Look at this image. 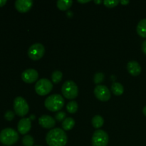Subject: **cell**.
Here are the masks:
<instances>
[{
  "mask_svg": "<svg viewBox=\"0 0 146 146\" xmlns=\"http://www.w3.org/2000/svg\"><path fill=\"white\" fill-rule=\"evenodd\" d=\"M143 114L146 116V106L144 107L143 109Z\"/></svg>",
  "mask_w": 146,
  "mask_h": 146,
  "instance_id": "cell-31",
  "label": "cell"
},
{
  "mask_svg": "<svg viewBox=\"0 0 146 146\" xmlns=\"http://www.w3.org/2000/svg\"><path fill=\"white\" fill-rule=\"evenodd\" d=\"M15 116V113H14L11 111H7L4 114V118L9 121H12Z\"/></svg>",
  "mask_w": 146,
  "mask_h": 146,
  "instance_id": "cell-25",
  "label": "cell"
},
{
  "mask_svg": "<svg viewBox=\"0 0 146 146\" xmlns=\"http://www.w3.org/2000/svg\"><path fill=\"white\" fill-rule=\"evenodd\" d=\"M61 92L63 96L67 99H74L78 96V88L75 82L73 81H67L63 84Z\"/></svg>",
  "mask_w": 146,
  "mask_h": 146,
  "instance_id": "cell-4",
  "label": "cell"
},
{
  "mask_svg": "<svg viewBox=\"0 0 146 146\" xmlns=\"http://www.w3.org/2000/svg\"><path fill=\"white\" fill-rule=\"evenodd\" d=\"M38 78V71L33 68H29L25 70L21 74V78L23 81L27 84H32L35 82Z\"/></svg>",
  "mask_w": 146,
  "mask_h": 146,
  "instance_id": "cell-10",
  "label": "cell"
},
{
  "mask_svg": "<svg viewBox=\"0 0 146 146\" xmlns=\"http://www.w3.org/2000/svg\"><path fill=\"white\" fill-rule=\"evenodd\" d=\"M19 134L13 128H7L0 133V141L4 145L10 146L14 145L19 141Z\"/></svg>",
  "mask_w": 146,
  "mask_h": 146,
  "instance_id": "cell-3",
  "label": "cell"
},
{
  "mask_svg": "<svg viewBox=\"0 0 146 146\" xmlns=\"http://www.w3.org/2000/svg\"><path fill=\"white\" fill-rule=\"evenodd\" d=\"M14 109L17 115L22 117L28 113L29 106L24 98L18 96L16 97L14 101Z\"/></svg>",
  "mask_w": 146,
  "mask_h": 146,
  "instance_id": "cell-5",
  "label": "cell"
},
{
  "mask_svg": "<svg viewBox=\"0 0 146 146\" xmlns=\"http://www.w3.org/2000/svg\"><path fill=\"white\" fill-rule=\"evenodd\" d=\"M120 2L121 3V4H123V5H127L128 4H129V1H128V0H122V1H121Z\"/></svg>",
  "mask_w": 146,
  "mask_h": 146,
  "instance_id": "cell-29",
  "label": "cell"
},
{
  "mask_svg": "<svg viewBox=\"0 0 146 146\" xmlns=\"http://www.w3.org/2000/svg\"><path fill=\"white\" fill-rule=\"evenodd\" d=\"M94 94L97 99L101 101H108L111 98V92L106 86H96L94 89Z\"/></svg>",
  "mask_w": 146,
  "mask_h": 146,
  "instance_id": "cell-9",
  "label": "cell"
},
{
  "mask_svg": "<svg viewBox=\"0 0 146 146\" xmlns=\"http://www.w3.org/2000/svg\"><path fill=\"white\" fill-rule=\"evenodd\" d=\"M33 5L31 0H17L15 1V8L21 13H26L29 11Z\"/></svg>",
  "mask_w": 146,
  "mask_h": 146,
  "instance_id": "cell-11",
  "label": "cell"
},
{
  "mask_svg": "<svg viewBox=\"0 0 146 146\" xmlns=\"http://www.w3.org/2000/svg\"><path fill=\"white\" fill-rule=\"evenodd\" d=\"M66 114L65 112L61 111V112H58L56 114L55 118L58 121H64L66 119Z\"/></svg>",
  "mask_w": 146,
  "mask_h": 146,
  "instance_id": "cell-26",
  "label": "cell"
},
{
  "mask_svg": "<svg viewBox=\"0 0 146 146\" xmlns=\"http://www.w3.org/2000/svg\"><path fill=\"white\" fill-rule=\"evenodd\" d=\"M45 54V48L40 43H36L31 45L28 50V56L31 59L38 61L42 58Z\"/></svg>",
  "mask_w": 146,
  "mask_h": 146,
  "instance_id": "cell-7",
  "label": "cell"
},
{
  "mask_svg": "<svg viewBox=\"0 0 146 146\" xmlns=\"http://www.w3.org/2000/svg\"><path fill=\"white\" fill-rule=\"evenodd\" d=\"M75 125V121L74 118L68 117L62 122V128L64 131H68L72 129Z\"/></svg>",
  "mask_w": 146,
  "mask_h": 146,
  "instance_id": "cell-17",
  "label": "cell"
},
{
  "mask_svg": "<svg viewBox=\"0 0 146 146\" xmlns=\"http://www.w3.org/2000/svg\"><path fill=\"white\" fill-rule=\"evenodd\" d=\"M44 106L48 111L56 112L64 107V99L60 94H53L46 98Z\"/></svg>",
  "mask_w": 146,
  "mask_h": 146,
  "instance_id": "cell-2",
  "label": "cell"
},
{
  "mask_svg": "<svg viewBox=\"0 0 146 146\" xmlns=\"http://www.w3.org/2000/svg\"><path fill=\"white\" fill-rule=\"evenodd\" d=\"M38 123L43 128L50 129L54 128L56 124V121L50 115H43L38 118Z\"/></svg>",
  "mask_w": 146,
  "mask_h": 146,
  "instance_id": "cell-12",
  "label": "cell"
},
{
  "mask_svg": "<svg viewBox=\"0 0 146 146\" xmlns=\"http://www.w3.org/2000/svg\"><path fill=\"white\" fill-rule=\"evenodd\" d=\"M94 2L96 3V4H101V3H102V1H97V0H95V1H94Z\"/></svg>",
  "mask_w": 146,
  "mask_h": 146,
  "instance_id": "cell-32",
  "label": "cell"
},
{
  "mask_svg": "<svg viewBox=\"0 0 146 146\" xmlns=\"http://www.w3.org/2000/svg\"><path fill=\"white\" fill-rule=\"evenodd\" d=\"M104 74L103 73H97L94 76V83L96 84H99L104 81Z\"/></svg>",
  "mask_w": 146,
  "mask_h": 146,
  "instance_id": "cell-23",
  "label": "cell"
},
{
  "mask_svg": "<svg viewBox=\"0 0 146 146\" xmlns=\"http://www.w3.org/2000/svg\"><path fill=\"white\" fill-rule=\"evenodd\" d=\"M141 48H142V51H143L144 54H146V40H145V41H143V42L142 43Z\"/></svg>",
  "mask_w": 146,
  "mask_h": 146,
  "instance_id": "cell-27",
  "label": "cell"
},
{
  "mask_svg": "<svg viewBox=\"0 0 146 146\" xmlns=\"http://www.w3.org/2000/svg\"><path fill=\"white\" fill-rule=\"evenodd\" d=\"M63 77V74L60 71H55L51 74V81L54 84H58L61 81Z\"/></svg>",
  "mask_w": 146,
  "mask_h": 146,
  "instance_id": "cell-21",
  "label": "cell"
},
{
  "mask_svg": "<svg viewBox=\"0 0 146 146\" xmlns=\"http://www.w3.org/2000/svg\"><path fill=\"white\" fill-rule=\"evenodd\" d=\"M92 146H107L108 143V135L103 130L95 131L91 139Z\"/></svg>",
  "mask_w": 146,
  "mask_h": 146,
  "instance_id": "cell-8",
  "label": "cell"
},
{
  "mask_svg": "<svg viewBox=\"0 0 146 146\" xmlns=\"http://www.w3.org/2000/svg\"><path fill=\"white\" fill-rule=\"evenodd\" d=\"M120 1L118 0H112V1H110V0H106L104 1V4L106 7H108V8H113V7H115L119 4Z\"/></svg>",
  "mask_w": 146,
  "mask_h": 146,
  "instance_id": "cell-24",
  "label": "cell"
},
{
  "mask_svg": "<svg viewBox=\"0 0 146 146\" xmlns=\"http://www.w3.org/2000/svg\"><path fill=\"white\" fill-rule=\"evenodd\" d=\"M127 70L131 75L137 76L141 73L142 68L136 61H131L127 64Z\"/></svg>",
  "mask_w": 146,
  "mask_h": 146,
  "instance_id": "cell-14",
  "label": "cell"
},
{
  "mask_svg": "<svg viewBox=\"0 0 146 146\" xmlns=\"http://www.w3.org/2000/svg\"><path fill=\"white\" fill-rule=\"evenodd\" d=\"M73 1L71 0H58L56 2L57 7L61 11H66L71 7Z\"/></svg>",
  "mask_w": 146,
  "mask_h": 146,
  "instance_id": "cell-16",
  "label": "cell"
},
{
  "mask_svg": "<svg viewBox=\"0 0 146 146\" xmlns=\"http://www.w3.org/2000/svg\"><path fill=\"white\" fill-rule=\"evenodd\" d=\"M111 91L115 96H121L123 94L124 88L123 85L120 83L115 82L111 86Z\"/></svg>",
  "mask_w": 146,
  "mask_h": 146,
  "instance_id": "cell-18",
  "label": "cell"
},
{
  "mask_svg": "<svg viewBox=\"0 0 146 146\" xmlns=\"http://www.w3.org/2000/svg\"><path fill=\"white\" fill-rule=\"evenodd\" d=\"M89 0H86V1H81V0H78V3H87V2H89Z\"/></svg>",
  "mask_w": 146,
  "mask_h": 146,
  "instance_id": "cell-30",
  "label": "cell"
},
{
  "mask_svg": "<svg viewBox=\"0 0 146 146\" xmlns=\"http://www.w3.org/2000/svg\"><path fill=\"white\" fill-rule=\"evenodd\" d=\"M46 141L48 146H65L68 141L66 133L61 128L51 130L47 133Z\"/></svg>",
  "mask_w": 146,
  "mask_h": 146,
  "instance_id": "cell-1",
  "label": "cell"
},
{
  "mask_svg": "<svg viewBox=\"0 0 146 146\" xmlns=\"http://www.w3.org/2000/svg\"><path fill=\"white\" fill-rule=\"evenodd\" d=\"M78 105L77 104L76 101H70L66 106V109L68 111V112L69 113L74 114L75 113L77 112L78 111Z\"/></svg>",
  "mask_w": 146,
  "mask_h": 146,
  "instance_id": "cell-20",
  "label": "cell"
},
{
  "mask_svg": "<svg viewBox=\"0 0 146 146\" xmlns=\"http://www.w3.org/2000/svg\"><path fill=\"white\" fill-rule=\"evenodd\" d=\"M7 4V0H0V7H3Z\"/></svg>",
  "mask_w": 146,
  "mask_h": 146,
  "instance_id": "cell-28",
  "label": "cell"
},
{
  "mask_svg": "<svg viewBox=\"0 0 146 146\" xmlns=\"http://www.w3.org/2000/svg\"><path fill=\"white\" fill-rule=\"evenodd\" d=\"M137 33L143 38H146V19H141L137 25Z\"/></svg>",
  "mask_w": 146,
  "mask_h": 146,
  "instance_id": "cell-15",
  "label": "cell"
},
{
  "mask_svg": "<svg viewBox=\"0 0 146 146\" xmlns=\"http://www.w3.org/2000/svg\"><path fill=\"white\" fill-rule=\"evenodd\" d=\"M34 138L31 135H27L22 138V143L24 146H33L34 145Z\"/></svg>",
  "mask_w": 146,
  "mask_h": 146,
  "instance_id": "cell-22",
  "label": "cell"
},
{
  "mask_svg": "<svg viewBox=\"0 0 146 146\" xmlns=\"http://www.w3.org/2000/svg\"><path fill=\"white\" fill-rule=\"evenodd\" d=\"M91 123H92V125L94 128H100L101 127L103 126V125H104V120L102 116H101V115H96L92 118Z\"/></svg>",
  "mask_w": 146,
  "mask_h": 146,
  "instance_id": "cell-19",
  "label": "cell"
},
{
  "mask_svg": "<svg viewBox=\"0 0 146 146\" xmlns=\"http://www.w3.org/2000/svg\"><path fill=\"white\" fill-rule=\"evenodd\" d=\"M53 88V84L47 78L38 80L35 85V91L39 96H46L49 94Z\"/></svg>",
  "mask_w": 146,
  "mask_h": 146,
  "instance_id": "cell-6",
  "label": "cell"
},
{
  "mask_svg": "<svg viewBox=\"0 0 146 146\" xmlns=\"http://www.w3.org/2000/svg\"><path fill=\"white\" fill-rule=\"evenodd\" d=\"M36 146H40V145H36Z\"/></svg>",
  "mask_w": 146,
  "mask_h": 146,
  "instance_id": "cell-33",
  "label": "cell"
},
{
  "mask_svg": "<svg viewBox=\"0 0 146 146\" xmlns=\"http://www.w3.org/2000/svg\"><path fill=\"white\" fill-rule=\"evenodd\" d=\"M31 128V122L30 118H22L18 123L17 129L21 135H25L29 132Z\"/></svg>",
  "mask_w": 146,
  "mask_h": 146,
  "instance_id": "cell-13",
  "label": "cell"
}]
</instances>
